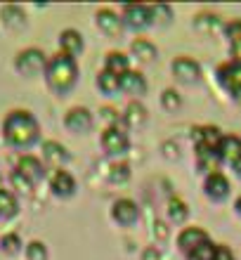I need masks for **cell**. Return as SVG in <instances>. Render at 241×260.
Segmentation results:
<instances>
[{
	"mask_svg": "<svg viewBox=\"0 0 241 260\" xmlns=\"http://www.w3.org/2000/svg\"><path fill=\"white\" fill-rule=\"evenodd\" d=\"M102 116L109 118V121H118V116H116V111L114 109H102Z\"/></svg>",
	"mask_w": 241,
	"mask_h": 260,
	"instance_id": "cell-39",
	"label": "cell"
},
{
	"mask_svg": "<svg viewBox=\"0 0 241 260\" xmlns=\"http://www.w3.org/2000/svg\"><path fill=\"white\" fill-rule=\"evenodd\" d=\"M59 48H62V55H69V57H76L83 52V36L74 28H66L62 31L59 36Z\"/></svg>",
	"mask_w": 241,
	"mask_h": 260,
	"instance_id": "cell-18",
	"label": "cell"
},
{
	"mask_svg": "<svg viewBox=\"0 0 241 260\" xmlns=\"http://www.w3.org/2000/svg\"><path fill=\"white\" fill-rule=\"evenodd\" d=\"M194 28L199 31V34H218L222 31V19L218 14H211V12H203V14H196V19H194Z\"/></svg>",
	"mask_w": 241,
	"mask_h": 260,
	"instance_id": "cell-19",
	"label": "cell"
},
{
	"mask_svg": "<svg viewBox=\"0 0 241 260\" xmlns=\"http://www.w3.org/2000/svg\"><path fill=\"white\" fill-rule=\"evenodd\" d=\"M3 135H5L7 144L12 147H28L33 144L41 135V125L28 111H10L7 118L3 121Z\"/></svg>",
	"mask_w": 241,
	"mask_h": 260,
	"instance_id": "cell-1",
	"label": "cell"
},
{
	"mask_svg": "<svg viewBox=\"0 0 241 260\" xmlns=\"http://www.w3.org/2000/svg\"><path fill=\"white\" fill-rule=\"evenodd\" d=\"M50 189H52V194L59 199H69L76 194V180H74V175L66 171H57L55 175H52V180H50Z\"/></svg>",
	"mask_w": 241,
	"mask_h": 260,
	"instance_id": "cell-11",
	"label": "cell"
},
{
	"mask_svg": "<svg viewBox=\"0 0 241 260\" xmlns=\"http://www.w3.org/2000/svg\"><path fill=\"white\" fill-rule=\"evenodd\" d=\"M102 147L107 154H111V156H118V154H125V151L130 149V137H128V133L121 128H116V125H111V128H104L102 133Z\"/></svg>",
	"mask_w": 241,
	"mask_h": 260,
	"instance_id": "cell-3",
	"label": "cell"
},
{
	"mask_svg": "<svg viewBox=\"0 0 241 260\" xmlns=\"http://www.w3.org/2000/svg\"><path fill=\"white\" fill-rule=\"evenodd\" d=\"M109 180L114 182V185L128 182V180H130V166L128 164H114L109 168Z\"/></svg>",
	"mask_w": 241,
	"mask_h": 260,
	"instance_id": "cell-30",
	"label": "cell"
},
{
	"mask_svg": "<svg viewBox=\"0 0 241 260\" xmlns=\"http://www.w3.org/2000/svg\"><path fill=\"white\" fill-rule=\"evenodd\" d=\"M0 246H3V251H5V253H10V255L19 253V248H21V239H19V234H14V232L5 234V237L0 239Z\"/></svg>",
	"mask_w": 241,
	"mask_h": 260,
	"instance_id": "cell-32",
	"label": "cell"
},
{
	"mask_svg": "<svg viewBox=\"0 0 241 260\" xmlns=\"http://www.w3.org/2000/svg\"><path fill=\"white\" fill-rule=\"evenodd\" d=\"M97 88H99V92H104V95H116L118 90H121V76L102 71V74L97 76Z\"/></svg>",
	"mask_w": 241,
	"mask_h": 260,
	"instance_id": "cell-27",
	"label": "cell"
},
{
	"mask_svg": "<svg viewBox=\"0 0 241 260\" xmlns=\"http://www.w3.org/2000/svg\"><path fill=\"white\" fill-rule=\"evenodd\" d=\"M225 34L229 38V52H232V62H241V19L229 21L225 26Z\"/></svg>",
	"mask_w": 241,
	"mask_h": 260,
	"instance_id": "cell-21",
	"label": "cell"
},
{
	"mask_svg": "<svg viewBox=\"0 0 241 260\" xmlns=\"http://www.w3.org/2000/svg\"><path fill=\"white\" fill-rule=\"evenodd\" d=\"M173 76L180 83H185V85H194L201 78V67L194 62L192 57H178L173 62Z\"/></svg>",
	"mask_w": 241,
	"mask_h": 260,
	"instance_id": "cell-6",
	"label": "cell"
},
{
	"mask_svg": "<svg viewBox=\"0 0 241 260\" xmlns=\"http://www.w3.org/2000/svg\"><path fill=\"white\" fill-rule=\"evenodd\" d=\"M3 21L10 28H21L26 24V14H24V10L19 5H5L3 7Z\"/></svg>",
	"mask_w": 241,
	"mask_h": 260,
	"instance_id": "cell-24",
	"label": "cell"
},
{
	"mask_svg": "<svg viewBox=\"0 0 241 260\" xmlns=\"http://www.w3.org/2000/svg\"><path fill=\"white\" fill-rule=\"evenodd\" d=\"M213 260H234V255H232V251L227 246H215Z\"/></svg>",
	"mask_w": 241,
	"mask_h": 260,
	"instance_id": "cell-37",
	"label": "cell"
},
{
	"mask_svg": "<svg viewBox=\"0 0 241 260\" xmlns=\"http://www.w3.org/2000/svg\"><path fill=\"white\" fill-rule=\"evenodd\" d=\"M64 125L71 130V133H88L92 128V114L88 109H83V107H74V109L66 111V116H64Z\"/></svg>",
	"mask_w": 241,
	"mask_h": 260,
	"instance_id": "cell-8",
	"label": "cell"
},
{
	"mask_svg": "<svg viewBox=\"0 0 241 260\" xmlns=\"http://www.w3.org/2000/svg\"><path fill=\"white\" fill-rule=\"evenodd\" d=\"M203 241H208V234L201 230V227H185L178 237V246L182 253H192L194 248H199Z\"/></svg>",
	"mask_w": 241,
	"mask_h": 260,
	"instance_id": "cell-10",
	"label": "cell"
},
{
	"mask_svg": "<svg viewBox=\"0 0 241 260\" xmlns=\"http://www.w3.org/2000/svg\"><path fill=\"white\" fill-rule=\"evenodd\" d=\"M123 121L130 125V128H140V125H145V121H147V109L140 102H130L125 107Z\"/></svg>",
	"mask_w": 241,
	"mask_h": 260,
	"instance_id": "cell-25",
	"label": "cell"
},
{
	"mask_svg": "<svg viewBox=\"0 0 241 260\" xmlns=\"http://www.w3.org/2000/svg\"><path fill=\"white\" fill-rule=\"evenodd\" d=\"M213 253H215V244L203 241L199 248H194L192 253H189V260H213Z\"/></svg>",
	"mask_w": 241,
	"mask_h": 260,
	"instance_id": "cell-33",
	"label": "cell"
},
{
	"mask_svg": "<svg viewBox=\"0 0 241 260\" xmlns=\"http://www.w3.org/2000/svg\"><path fill=\"white\" fill-rule=\"evenodd\" d=\"M17 211H19V204H17L14 194L7 189H0V218H12V215H17Z\"/></svg>",
	"mask_w": 241,
	"mask_h": 260,
	"instance_id": "cell-28",
	"label": "cell"
},
{
	"mask_svg": "<svg viewBox=\"0 0 241 260\" xmlns=\"http://www.w3.org/2000/svg\"><path fill=\"white\" fill-rule=\"evenodd\" d=\"M104 71L109 74H116V76H123L130 71V62H128V55L123 52H109L104 57Z\"/></svg>",
	"mask_w": 241,
	"mask_h": 260,
	"instance_id": "cell-20",
	"label": "cell"
},
{
	"mask_svg": "<svg viewBox=\"0 0 241 260\" xmlns=\"http://www.w3.org/2000/svg\"><path fill=\"white\" fill-rule=\"evenodd\" d=\"M152 7L147 5H137V3H132V5H125L123 7V24L128 28H135V31H140V28H145L152 24Z\"/></svg>",
	"mask_w": 241,
	"mask_h": 260,
	"instance_id": "cell-5",
	"label": "cell"
},
{
	"mask_svg": "<svg viewBox=\"0 0 241 260\" xmlns=\"http://www.w3.org/2000/svg\"><path fill=\"white\" fill-rule=\"evenodd\" d=\"M97 26L107 36H118L121 34V26H123V19H121L114 10H107V7H104V10L97 12Z\"/></svg>",
	"mask_w": 241,
	"mask_h": 260,
	"instance_id": "cell-16",
	"label": "cell"
},
{
	"mask_svg": "<svg viewBox=\"0 0 241 260\" xmlns=\"http://www.w3.org/2000/svg\"><path fill=\"white\" fill-rule=\"evenodd\" d=\"M45 67H48V59L38 48H28L24 52H19V57H17V71L24 76L41 74V71H45Z\"/></svg>",
	"mask_w": 241,
	"mask_h": 260,
	"instance_id": "cell-4",
	"label": "cell"
},
{
	"mask_svg": "<svg viewBox=\"0 0 241 260\" xmlns=\"http://www.w3.org/2000/svg\"><path fill=\"white\" fill-rule=\"evenodd\" d=\"M45 81L55 92L64 95L78 83V64L69 55H52L45 67Z\"/></svg>",
	"mask_w": 241,
	"mask_h": 260,
	"instance_id": "cell-2",
	"label": "cell"
},
{
	"mask_svg": "<svg viewBox=\"0 0 241 260\" xmlns=\"http://www.w3.org/2000/svg\"><path fill=\"white\" fill-rule=\"evenodd\" d=\"M168 215H170L173 222H185L189 218V206L182 199H170L168 201Z\"/></svg>",
	"mask_w": 241,
	"mask_h": 260,
	"instance_id": "cell-29",
	"label": "cell"
},
{
	"mask_svg": "<svg viewBox=\"0 0 241 260\" xmlns=\"http://www.w3.org/2000/svg\"><path fill=\"white\" fill-rule=\"evenodd\" d=\"M218 81L229 92H234L236 88H241V62H229L218 69Z\"/></svg>",
	"mask_w": 241,
	"mask_h": 260,
	"instance_id": "cell-12",
	"label": "cell"
},
{
	"mask_svg": "<svg viewBox=\"0 0 241 260\" xmlns=\"http://www.w3.org/2000/svg\"><path fill=\"white\" fill-rule=\"evenodd\" d=\"M218 156H220V161H225V164H236L241 158V137L236 135H225L222 137L220 147H218Z\"/></svg>",
	"mask_w": 241,
	"mask_h": 260,
	"instance_id": "cell-13",
	"label": "cell"
},
{
	"mask_svg": "<svg viewBox=\"0 0 241 260\" xmlns=\"http://www.w3.org/2000/svg\"><path fill=\"white\" fill-rule=\"evenodd\" d=\"M222 133L215 125H203V128H194V142L196 147H208V149H218L222 142Z\"/></svg>",
	"mask_w": 241,
	"mask_h": 260,
	"instance_id": "cell-15",
	"label": "cell"
},
{
	"mask_svg": "<svg viewBox=\"0 0 241 260\" xmlns=\"http://www.w3.org/2000/svg\"><path fill=\"white\" fill-rule=\"evenodd\" d=\"M111 215L121 227H132L140 220V208L130 199H118L114 208H111Z\"/></svg>",
	"mask_w": 241,
	"mask_h": 260,
	"instance_id": "cell-7",
	"label": "cell"
},
{
	"mask_svg": "<svg viewBox=\"0 0 241 260\" xmlns=\"http://www.w3.org/2000/svg\"><path fill=\"white\" fill-rule=\"evenodd\" d=\"M152 19L159 24H168L173 19V7L170 5H152Z\"/></svg>",
	"mask_w": 241,
	"mask_h": 260,
	"instance_id": "cell-35",
	"label": "cell"
},
{
	"mask_svg": "<svg viewBox=\"0 0 241 260\" xmlns=\"http://www.w3.org/2000/svg\"><path fill=\"white\" fill-rule=\"evenodd\" d=\"M161 107L168 111H178L182 107V97L178 95V90H163L161 92Z\"/></svg>",
	"mask_w": 241,
	"mask_h": 260,
	"instance_id": "cell-31",
	"label": "cell"
},
{
	"mask_svg": "<svg viewBox=\"0 0 241 260\" xmlns=\"http://www.w3.org/2000/svg\"><path fill=\"white\" fill-rule=\"evenodd\" d=\"M132 57H137L142 62H154L156 59V45L147 38H137L132 43Z\"/></svg>",
	"mask_w": 241,
	"mask_h": 260,
	"instance_id": "cell-26",
	"label": "cell"
},
{
	"mask_svg": "<svg viewBox=\"0 0 241 260\" xmlns=\"http://www.w3.org/2000/svg\"><path fill=\"white\" fill-rule=\"evenodd\" d=\"M196 158L206 173H218V166L222 164L218 156V149H208V147H196Z\"/></svg>",
	"mask_w": 241,
	"mask_h": 260,
	"instance_id": "cell-23",
	"label": "cell"
},
{
	"mask_svg": "<svg viewBox=\"0 0 241 260\" xmlns=\"http://www.w3.org/2000/svg\"><path fill=\"white\" fill-rule=\"evenodd\" d=\"M121 90L128 92V95H145L147 92V78L140 71H128V74L121 76Z\"/></svg>",
	"mask_w": 241,
	"mask_h": 260,
	"instance_id": "cell-17",
	"label": "cell"
},
{
	"mask_svg": "<svg viewBox=\"0 0 241 260\" xmlns=\"http://www.w3.org/2000/svg\"><path fill=\"white\" fill-rule=\"evenodd\" d=\"M234 208H236V213H239V215H241V197H239V199H236V204H234Z\"/></svg>",
	"mask_w": 241,
	"mask_h": 260,
	"instance_id": "cell-42",
	"label": "cell"
},
{
	"mask_svg": "<svg viewBox=\"0 0 241 260\" xmlns=\"http://www.w3.org/2000/svg\"><path fill=\"white\" fill-rule=\"evenodd\" d=\"M232 171H234L236 175H239V178H241V158H239V161H236V164H232Z\"/></svg>",
	"mask_w": 241,
	"mask_h": 260,
	"instance_id": "cell-41",
	"label": "cell"
},
{
	"mask_svg": "<svg viewBox=\"0 0 241 260\" xmlns=\"http://www.w3.org/2000/svg\"><path fill=\"white\" fill-rule=\"evenodd\" d=\"M154 237H156V241H165V239H168V227H165L161 220H156V222H154Z\"/></svg>",
	"mask_w": 241,
	"mask_h": 260,
	"instance_id": "cell-36",
	"label": "cell"
},
{
	"mask_svg": "<svg viewBox=\"0 0 241 260\" xmlns=\"http://www.w3.org/2000/svg\"><path fill=\"white\" fill-rule=\"evenodd\" d=\"M206 194L213 201H222V199L229 194V180L222 175V173H211L206 178V185H203Z\"/></svg>",
	"mask_w": 241,
	"mask_h": 260,
	"instance_id": "cell-14",
	"label": "cell"
},
{
	"mask_svg": "<svg viewBox=\"0 0 241 260\" xmlns=\"http://www.w3.org/2000/svg\"><path fill=\"white\" fill-rule=\"evenodd\" d=\"M26 258L28 260H48V248L43 241H31L26 246Z\"/></svg>",
	"mask_w": 241,
	"mask_h": 260,
	"instance_id": "cell-34",
	"label": "cell"
},
{
	"mask_svg": "<svg viewBox=\"0 0 241 260\" xmlns=\"http://www.w3.org/2000/svg\"><path fill=\"white\" fill-rule=\"evenodd\" d=\"M17 175L26 180L28 185H36V182L43 180L45 168H43V164L36 156H21L19 164H17Z\"/></svg>",
	"mask_w": 241,
	"mask_h": 260,
	"instance_id": "cell-9",
	"label": "cell"
},
{
	"mask_svg": "<svg viewBox=\"0 0 241 260\" xmlns=\"http://www.w3.org/2000/svg\"><path fill=\"white\" fill-rule=\"evenodd\" d=\"M43 158L52 166H62L69 161V151L64 149L59 142H52V140H50V142L43 144Z\"/></svg>",
	"mask_w": 241,
	"mask_h": 260,
	"instance_id": "cell-22",
	"label": "cell"
},
{
	"mask_svg": "<svg viewBox=\"0 0 241 260\" xmlns=\"http://www.w3.org/2000/svg\"><path fill=\"white\" fill-rule=\"evenodd\" d=\"M142 260H161V253L156 248H147L145 253H142Z\"/></svg>",
	"mask_w": 241,
	"mask_h": 260,
	"instance_id": "cell-38",
	"label": "cell"
},
{
	"mask_svg": "<svg viewBox=\"0 0 241 260\" xmlns=\"http://www.w3.org/2000/svg\"><path fill=\"white\" fill-rule=\"evenodd\" d=\"M229 95H232V100H234L236 104H241V88H236L234 92H229Z\"/></svg>",
	"mask_w": 241,
	"mask_h": 260,
	"instance_id": "cell-40",
	"label": "cell"
}]
</instances>
